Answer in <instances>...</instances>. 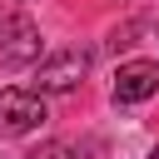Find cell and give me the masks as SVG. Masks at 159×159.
I'll list each match as a JSON object with an SVG mask.
<instances>
[{
    "mask_svg": "<svg viewBox=\"0 0 159 159\" xmlns=\"http://www.w3.org/2000/svg\"><path fill=\"white\" fill-rule=\"evenodd\" d=\"M149 159H159V149H154V154H149Z\"/></svg>",
    "mask_w": 159,
    "mask_h": 159,
    "instance_id": "cell-5",
    "label": "cell"
},
{
    "mask_svg": "<svg viewBox=\"0 0 159 159\" xmlns=\"http://www.w3.org/2000/svg\"><path fill=\"white\" fill-rule=\"evenodd\" d=\"M40 60V30L30 15H10L0 20V65L20 70V65H35Z\"/></svg>",
    "mask_w": 159,
    "mask_h": 159,
    "instance_id": "cell-2",
    "label": "cell"
},
{
    "mask_svg": "<svg viewBox=\"0 0 159 159\" xmlns=\"http://www.w3.org/2000/svg\"><path fill=\"white\" fill-rule=\"evenodd\" d=\"M50 119V104L40 89H0V139H20V134H35L40 124Z\"/></svg>",
    "mask_w": 159,
    "mask_h": 159,
    "instance_id": "cell-1",
    "label": "cell"
},
{
    "mask_svg": "<svg viewBox=\"0 0 159 159\" xmlns=\"http://www.w3.org/2000/svg\"><path fill=\"white\" fill-rule=\"evenodd\" d=\"M89 75V55L84 50H60V55H50V60H40V70H35V89H75L80 80Z\"/></svg>",
    "mask_w": 159,
    "mask_h": 159,
    "instance_id": "cell-3",
    "label": "cell"
},
{
    "mask_svg": "<svg viewBox=\"0 0 159 159\" xmlns=\"http://www.w3.org/2000/svg\"><path fill=\"white\" fill-rule=\"evenodd\" d=\"M159 94V65L154 60H129L114 75V104H144Z\"/></svg>",
    "mask_w": 159,
    "mask_h": 159,
    "instance_id": "cell-4",
    "label": "cell"
}]
</instances>
